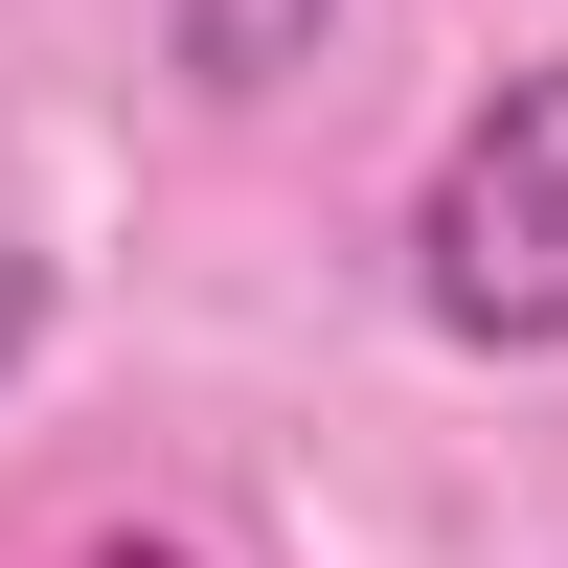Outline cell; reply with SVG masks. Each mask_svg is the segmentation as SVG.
Masks as SVG:
<instances>
[{
    "label": "cell",
    "instance_id": "obj_1",
    "mask_svg": "<svg viewBox=\"0 0 568 568\" xmlns=\"http://www.w3.org/2000/svg\"><path fill=\"white\" fill-rule=\"evenodd\" d=\"M409 296L478 364H568V69H500L409 182Z\"/></svg>",
    "mask_w": 568,
    "mask_h": 568
},
{
    "label": "cell",
    "instance_id": "obj_2",
    "mask_svg": "<svg viewBox=\"0 0 568 568\" xmlns=\"http://www.w3.org/2000/svg\"><path fill=\"white\" fill-rule=\"evenodd\" d=\"M318 23H342V0H182V91H273V69H318Z\"/></svg>",
    "mask_w": 568,
    "mask_h": 568
},
{
    "label": "cell",
    "instance_id": "obj_3",
    "mask_svg": "<svg viewBox=\"0 0 568 568\" xmlns=\"http://www.w3.org/2000/svg\"><path fill=\"white\" fill-rule=\"evenodd\" d=\"M23 342H45V251L0 227V387H23Z\"/></svg>",
    "mask_w": 568,
    "mask_h": 568
},
{
    "label": "cell",
    "instance_id": "obj_4",
    "mask_svg": "<svg viewBox=\"0 0 568 568\" xmlns=\"http://www.w3.org/2000/svg\"><path fill=\"white\" fill-rule=\"evenodd\" d=\"M69 568H182V546H69Z\"/></svg>",
    "mask_w": 568,
    "mask_h": 568
}]
</instances>
